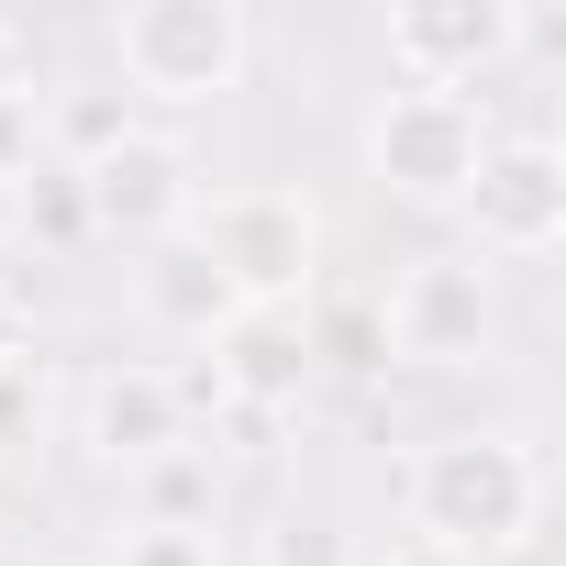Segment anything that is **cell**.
I'll return each mask as SVG.
<instances>
[{
	"instance_id": "cell-1",
	"label": "cell",
	"mask_w": 566,
	"mask_h": 566,
	"mask_svg": "<svg viewBox=\"0 0 566 566\" xmlns=\"http://www.w3.org/2000/svg\"><path fill=\"white\" fill-rule=\"evenodd\" d=\"M400 522L411 544L455 555V566H500L544 533V444L511 422H455L422 433L400 455Z\"/></svg>"
},
{
	"instance_id": "cell-2",
	"label": "cell",
	"mask_w": 566,
	"mask_h": 566,
	"mask_svg": "<svg viewBox=\"0 0 566 566\" xmlns=\"http://www.w3.org/2000/svg\"><path fill=\"white\" fill-rule=\"evenodd\" d=\"M112 45V90L156 123V112H211L222 90L255 78V12L244 0H123L101 23Z\"/></svg>"
},
{
	"instance_id": "cell-3",
	"label": "cell",
	"mask_w": 566,
	"mask_h": 566,
	"mask_svg": "<svg viewBox=\"0 0 566 566\" xmlns=\"http://www.w3.org/2000/svg\"><path fill=\"white\" fill-rule=\"evenodd\" d=\"M189 244L211 255V277L244 312H312L323 290V200L290 178H244V189H200Z\"/></svg>"
},
{
	"instance_id": "cell-4",
	"label": "cell",
	"mask_w": 566,
	"mask_h": 566,
	"mask_svg": "<svg viewBox=\"0 0 566 566\" xmlns=\"http://www.w3.org/2000/svg\"><path fill=\"white\" fill-rule=\"evenodd\" d=\"M478 156H489V101H455V90H400L389 78L356 123V167L400 211H455Z\"/></svg>"
},
{
	"instance_id": "cell-5",
	"label": "cell",
	"mask_w": 566,
	"mask_h": 566,
	"mask_svg": "<svg viewBox=\"0 0 566 566\" xmlns=\"http://www.w3.org/2000/svg\"><path fill=\"white\" fill-rule=\"evenodd\" d=\"M367 312H378L389 367L467 378V367L500 356V290H489V266H478L467 244H422V255H400V277H389Z\"/></svg>"
},
{
	"instance_id": "cell-6",
	"label": "cell",
	"mask_w": 566,
	"mask_h": 566,
	"mask_svg": "<svg viewBox=\"0 0 566 566\" xmlns=\"http://www.w3.org/2000/svg\"><path fill=\"white\" fill-rule=\"evenodd\" d=\"M455 222H467V255H478V266H533V255H555V244H566V145H555V134H489V156H478Z\"/></svg>"
},
{
	"instance_id": "cell-7",
	"label": "cell",
	"mask_w": 566,
	"mask_h": 566,
	"mask_svg": "<svg viewBox=\"0 0 566 566\" xmlns=\"http://www.w3.org/2000/svg\"><path fill=\"white\" fill-rule=\"evenodd\" d=\"M78 189H90V233H112V244H178L211 178H200V145L178 123H134L101 167H78Z\"/></svg>"
},
{
	"instance_id": "cell-8",
	"label": "cell",
	"mask_w": 566,
	"mask_h": 566,
	"mask_svg": "<svg viewBox=\"0 0 566 566\" xmlns=\"http://www.w3.org/2000/svg\"><path fill=\"white\" fill-rule=\"evenodd\" d=\"M378 45H389V78H400V90H455V101H478V90L522 56V12H511V0H400V12L378 23Z\"/></svg>"
},
{
	"instance_id": "cell-9",
	"label": "cell",
	"mask_w": 566,
	"mask_h": 566,
	"mask_svg": "<svg viewBox=\"0 0 566 566\" xmlns=\"http://www.w3.org/2000/svg\"><path fill=\"white\" fill-rule=\"evenodd\" d=\"M78 444H90L101 467H123V478H134V467H156V455H178V444H200V433H189L178 378L134 356V367H101V378L78 389Z\"/></svg>"
},
{
	"instance_id": "cell-10",
	"label": "cell",
	"mask_w": 566,
	"mask_h": 566,
	"mask_svg": "<svg viewBox=\"0 0 566 566\" xmlns=\"http://www.w3.org/2000/svg\"><path fill=\"white\" fill-rule=\"evenodd\" d=\"M211 389L222 411H301L312 389V323L301 312H233L211 345Z\"/></svg>"
},
{
	"instance_id": "cell-11",
	"label": "cell",
	"mask_w": 566,
	"mask_h": 566,
	"mask_svg": "<svg viewBox=\"0 0 566 566\" xmlns=\"http://www.w3.org/2000/svg\"><path fill=\"white\" fill-rule=\"evenodd\" d=\"M134 312L167 334V345H189V356H211L222 345V323L244 312L222 277H211V255L178 233V244H145V266H134Z\"/></svg>"
},
{
	"instance_id": "cell-12",
	"label": "cell",
	"mask_w": 566,
	"mask_h": 566,
	"mask_svg": "<svg viewBox=\"0 0 566 566\" xmlns=\"http://www.w3.org/2000/svg\"><path fill=\"white\" fill-rule=\"evenodd\" d=\"M34 123H45V167H101L145 112H134L112 78H78V90H45V101H34Z\"/></svg>"
},
{
	"instance_id": "cell-13",
	"label": "cell",
	"mask_w": 566,
	"mask_h": 566,
	"mask_svg": "<svg viewBox=\"0 0 566 566\" xmlns=\"http://www.w3.org/2000/svg\"><path fill=\"white\" fill-rule=\"evenodd\" d=\"M211 511H222V467H211V444H178V455L134 467V522H167V533H211Z\"/></svg>"
},
{
	"instance_id": "cell-14",
	"label": "cell",
	"mask_w": 566,
	"mask_h": 566,
	"mask_svg": "<svg viewBox=\"0 0 566 566\" xmlns=\"http://www.w3.org/2000/svg\"><path fill=\"white\" fill-rule=\"evenodd\" d=\"M12 244H45V255H78V244H90V189H78V167H34V178L12 189Z\"/></svg>"
},
{
	"instance_id": "cell-15",
	"label": "cell",
	"mask_w": 566,
	"mask_h": 566,
	"mask_svg": "<svg viewBox=\"0 0 566 566\" xmlns=\"http://www.w3.org/2000/svg\"><path fill=\"white\" fill-rule=\"evenodd\" d=\"M301 323H312V367H345V378H378V367H389V345H378V312H367V301H312Z\"/></svg>"
},
{
	"instance_id": "cell-16",
	"label": "cell",
	"mask_w": 566,
	"mask_h": 566,
	"mask_svg": "<svg viewBox=\"0 0 566 566\" xmlns=\"http://www.w3.org/2000/svg\"><path fill=\"white\" fill-rule=\"evenodd\" d=\"M45 422H56V400H45V356L0 367V478H12V467H34Z\"/></svg>"
},
{
	"instance_id": "cell-17",
	"label": "cell",
	"mask_w": 566,
	"mask_h": 566,
	"mask_svg": "<svg viewBox=\"0 0 566 566\" xmlns=\"http://www.w3.org/2000/svg\"><path fill=\"white\" fill-rule=\"evenodd\" d=\"M255 566H356V533L334 511H277L255 533Z\"/></svg>"
},
{
	"instance_id": "cell-18",
	"label": "cell",
	"mask_w": 566,
	"mask_h": 566,
	"mask_svg": "<svg viewBox=\"0 0 566 566\" xmlns=\"http://www.w3.org/2000/svg\"><path fill=\"white\" fill-rule=\"evenodd\" d=\"M112 566H222V533H167V522H123Z\"/></svg>"
},
{
	"instance_id": "cell-19",
	"label": "cell",
	"mask_w": 566,
	"mask_h": 566,
	"mask_svg": "<svg viewBox=\"0 0 566 566\" xmlns=\"http://www.w3.org/2000/svg\"><path fill=\"white\" fill-rule=\"evenodd\" d=\"M45 167V123H34V90H0V178H34Z\"/></svg>"
},
{
	"instance_id": "cell-20",
	"label": "cell",
	"mask_w": 566,
	"mask_h": 566,
	"mask_svg": "<svg viewBox=\"0 0 566 566\" xmlns=\"http://www.w3.org/2000/svg\"><path fill=\"white\" fill-rule=\"evenodd\" d=\"M34 356V301H23V277L0 266V367H23Z\"/></svg>"
},
{
	"instance_id": "cell-21",
	"label": "cell",
	"mask_w": 566,
	"mask_h": 566,
	"mask_svg": "<svg viewBox=\"0 0 566 566\" xmlns=\"http://www.w3.org/2000/svg\"><path fill=\"white\" fill-rule=\"evenodd\" d=\"M0 90H34V34L0 12Z\"/></svg>"
},
{
	"instance_id": "cell-22",
	"label": "cell",
	"mask_w": 566,
	"mask_h": 566,
	"mask_svg": "<svg viewBox=\"0 0 566 566\" xmlns=\"http://www.w3.org/2000/svg\"><path fill=\"white\" fill-rule=\"evenodd\" d=\"M356 566H455V555H433V544H411V533H400L389 555H356Z\"/></svg>"
}]
</instances>
